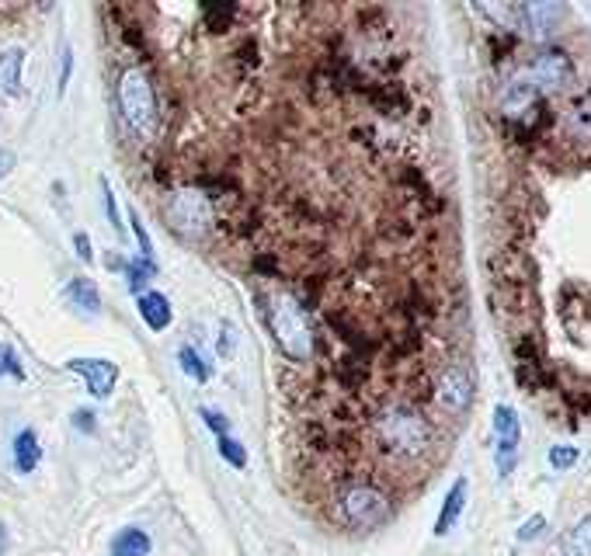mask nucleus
<instances>
[{
	"mask_svg": "<svg viewBox=\"0 0 591 556\" xmlns=\"http://www.w3.org/2000/svg\"><path fill=\"white\" fill-rule=\"evenodd\" d=\"M153 543L150 536L143 529H136V525H126L122 532H115L112 546H108V556H150Z\"/></svg>",
	"mask_w": 591,
	"mask_h": 556,
	"instance_id": "nucleus-14",
	"label": "nucleus"
},
{
	"mask_svg": "<svg viewBox=\"0 0 591 556\" xmlns=\"http://www.w3.org/2000/svg\"><path fill=\"white\" fill-rule=\"evenodd\" d=\"M167 219L181 237H202L213 226V206L199 188H181L167 206Z\"/></svg>",
	"mask_w": 591,
	"mask_h": 556,
	"instance_id": "nucleus-5",
	"label": "nucleus"
},
{
	"mask_svg": "<svg viewBox=\"0 0 591 556\" xmlns=\"http://www.w3.org/2000/svg\"><path fill=\"white\" fill-rule=\"evenodd\" d=\"M74 247H77V258L80 261H94V247L87 233H74Z\"/></svg>",
	"mask_w": 591,
	"mask_h": 556,
	"instance_id": "nucleus-29",
	"label": "nucleus"
},
{
	"mask_svg": "<svg viewBox=\"0 0 591 556\" xmlns=\"http://www.w3.org/2000/svg\"><path fill=\"white\" fill-rule=\"evenodd\" d=\"M560 553L564 556H591V515L581 518V522L567 532L564 543H560Z\"/></svg>",
	"mask_w": 591,
	"mask_h": 556,
	"instance_id": "nucleus-17",
	"label": "nucleus"
},
{
	"mask_svg": "<svg viewBox=\"0 0 591 556\" xmlns=\"http://www.w3.org/2000/svg\"><path fill=\"white\" fill-rule=\"evenodd\" d=\"M101 195H105V212H108V223H112L115 230L122 233V219H119V202H115V192H112V185H108L105 178H101Z\"/></svg>",
	"mask_w": 591,
	"mask_h": 556,
	"instance_id": "nucleus-26",
	"label": "nucleus"
},
{
	"mask_svg": "<svg viewBox=\"0 0 591 556\" xmlns=\"http://www.w3.org/2000/svg\"><path fill=\"white\" fill-rule=\"evenodd\" d=\"M393 504L376 484L369 480H345L334 494V515L345 529L352 532H372L390 518Z\"/></svg>",
	"mask_w": 591,
	"mask_h": 556,
	"instance_id": "nucleus-4",
	"label": "nucleus"
},
{
	"mask_svg": "<svg viewBox=\"0 0 591 556\" xmlns=\"http://www.w3.org/2000/svg\"><path fill=\"white\" fill-rule=\"evenodd\" d=\"M466 490H470V484H466L463 477H459L456 484L449 487V494H445V501H442L439 518H435V536H449V532L456 529L459 515H463V508H466Z\"/></svg>",
	"mask_w": 591,
	"mask_h": 556,
	"instance_id": "nucleus-11",
	"label": "nucleus"
},
{
	"mask_svg": "<svg viewBox=\"0 0 591 556\" xmlns=\"http://www.w3.org/2000/svg\"><path fill=\"white\" fill-rule=\"evenodd\" d=\"M199 417L209 424V431H213L216 438H226V435H230V421H226V414L213 411V407H199Z\"/></svg>",
	"mask_w": 591,
	"mask_h": 556,
	"instance_id": "nucleus-24",
	"label": "nucleus"
},
{
	"mask_svg": "<svg viewBox=\"0 0 591 556\" xmlns=\"http://www.w3.org/2000/svg\"><path fill=\"white\" fill-rule=\"evenodd\" d=\"M178 365H181V372L192 379V383H209V379H213V369H209L206 355L192 345H185L178 351Z\"/></svg>",
	"mask_w": 591,
	"mask_h": 556,
	"instance_id": "nucleus-16",
	"label": "nucleus"
},
{
	"mask_svg": "<svg viewBox=\"0 0 591 556\" xmlns=\"http://www.w3.org/2000/svg\"><path fill=\"white\" fill-rule=\"evenodd\" d=\"M372 435H376V445L386 452V456L397 459H421L428 449H432V424L421 411L407 404H393L386 411H379L376 424H372Z\"/></svg>",
	"mask_w": 591,
	"mask_h": 556,
	"instance_id": "nucleus-1",
	"label": "nucleus"
},
{
	"mask_svg": "<svg viewBox=\"0 0 591 556\" xmlns=\"http://www.w3.org/2000/svg\"><path fill=\"white\" fill-rule=\"evenodd\" d=\"M133 230H136V244H140V258L150 261V265H157V251H153V240L147 233V226H143V219L133 212Z\"/></svg>",
	"mask_w": 591,
	"mask_h": 556,
	"instance_id": "nucleus-23",
	"label": "nucleus"
},
{
	"mask_svg": "<svg viewBox=\"0 0 591 556\" xmlns=\"http://www.w3.org/2000/svg\"><path fill=\"white\" fill-rule=\"evenodd\" d=\"M115 98H119V112L129 133L136 139H153L160 126V105L150 73L143 67H122L115 80Z\"/></svg>",
	"mask_w": 591,
	"mask_h": 556,
	"instance_id": "nucleus-3",
	"label": "nucleus"
},
{
	"mask_svg": "<svg viewBox=\"0 0 591 556\" xmlns=\"http://www.w3.org/2000/svg\"><path fill=\"white\" fill-rule=\"evenodd\" d=\"M39 463H42V442H39V435H35L32 428H25V431H18L14 435V470L18 473H35L39 470Z\"/></svg>",
	"mask_w": 591,
	"mask_h": 556,
	"instance_id": "nucleus-12",
	"label": "nucleus"
},
{
	"mask_svg": "<svg viewBox=\"0 0 591 556\" xmlns=\"http://www.w3.org/2000/svg\"><path fill=\"white\" fill-rule=\"evenodd\" d=\"M74 424H77V431H87V435H94V424H98V417H94V411H74Z\"/></svg>",
	"mask_w": 591,
	"mask_h": 556,
	"instance_id": "nucleus-30",
	"label": "nucleus"
},
{
	"mask_svg": "<svg viewBox=\"0 0 591 556\" xmlns=\"http://www.w3.org/2000/svg\"><path fill=\"white\" fill-rule=\"evenodd\" d=\"M122 272H126V278H129V289L140 296L143 285H147L150 278L157 275V265H150V261H143V258H133V261H126V268H122Z\"/></svg>",
	"mask_w": 591,
	"mask_h": 556,
	"instance_id": "nucleus-19",
	"label": "nucleus"
},
{
	"mask_svg": "<svg viewBox=\"0 0 591 556\" xmlns=\"http://www.w3.org/2000/svg\"><path fill=\"white\" fill-rule=\"evenodd\" d=\"M216 348H220V355H223V358H230V355H233V331H226V327H223L220 345H216Z\"/></svg>",
	"mask_w": 591,
	"mask_h": 556,
	"instance_id": "nucleus-32",
	"label": "nucleus"
},
{
	"mask_svg": "<svg viewBox=\"0 0 591 556\" xmlns=\"http://www.w3.org/2000/svg\"><path fill=\"white\" fill-rule=\"evenodd\" d=\"M136 310H140V317H143V324L150 327V331H167L171 327V299L164 296V292H153V289H147V292H140L136 296Z\"/></svg>",
	"mask_w": 591,
	"mask_h": 556,
	"instance_id": "nucleus-9",
	"label": "nucleus"
},
{
	"mask_svg": "<svg viewBox=\"0 0 591 556\" xmlns=\"http://www.w3.org/2000/svg\"><path fill=\"white\" fill-rule=\"evenodd\" d=\"M543 529H546V518L543 515H532L529 522L518 529V539H522V543H529V539H536V532H543Z\"/></svg>",
	"mask_w": 591,
	"mask_h": 556,
	"instance_id": "nucleus-27",
	"label": "nucleus"
},
{
	"mask_svg": "<svg viewBox=\"0 0 591 556\" xmlns=\"http://www.w3.org/2000/svg\"><path fill=\"white\" fill-rule=\"evenodd\" d=\"M494 435L498 442H518V414L512 407H494Z\"/></svg>",
	"mask_w": 591,
	"mask_h": 556,
	"instance_id": "nucleus-18",
	"label": "nucleus"
},
{
	"mask_svg": "<svg viewBox=\"0 0 591 556\" xmlns=\"http://www.w3.org/2000/svg\"><path fill=\"white\" fill-rule=\"evenodd\" d=\"M67 372H74L77 379H84L87 390H91L94 400H108L119 383V369L108 358H70Z\"/></svg>",
	"mask_w": 591,
	"mask_h": 556,
	"instance_id": "nucleus-6",
	"label": "nucleus"
},
{
	"mask_svg": "<svg viewBox=\"0 0 591 556\" xmlns=\"http://www.w3.org/2000/svg\"><path fill=\"white\" fill-rule=\"evenodd\" d=\"M4 376H11V379H18V383H21V379H25V369H21L14 348L0 341V379H4Z\"/></svg>",
	"mask_w": 591,
	"mask_h": 556,
	"instance_id": "nucleus-22",
	"label": "nucleus"
},
{
	"mask_svg": "<svg viewBox=\"0 0 591 556\" xmlns=\"http://www.w3.org/2000/svg\"><path fill=\"white\" fill-rule=\"evenodd\" d=\"M67 303L74 306V310L80 313H101V292H98V285L91 282V278H84V275H77V278H70V285H67Z\"/></svg>",
	"mask_w": 591,
	"mask_h": 556,
	"instance_id": "nucleus-13",
	"label": "nucleus"
},
{
	"mask_svg": "<svg viewBox=\"0 0 591 556\" xmlns=\"http://www.w3.org/2000/svg\"><path fill=\"white\" fill-rule=\"evenodd\" d=\"M525 14L532 18V25H536V32H543V28H550L553 21L564 14V7L560 4H525Z\"/></svg>",
	"mask_w": 591,
	"mask_h": 556,
	"instance_id": "nucleus-20",
	"label": "nucleus"
},
{
	"mask_svg": "<svg viewBox=\"0 0 591 556\" xmlns=\"http://www.w3.org/2000/svg\"><path fill=\"white\" fill-rule=\"evenodd\" d=\"M435 397H439V404L449 414L466 411V407H470V400H473V376H470V369H466V365H449V369H442Z\"/></svg>",
	"mask_w": 591,
	"mask_h": 556,
	"instance_id": "nucleus-7",
	"label": "nucleus"
},
{
	"mask_svg": "<svg viewBox=\"0 0 591 556\" xmlns=\"http://www.w3.org/2000/svg\"><path fill=\"white\" fill-rule=\"evenodd\" d=\"M532 80L539 87H564L571 80V60L560 49H546L543 56L532 60Z\"/></svg>",
	"mask_w": 591,
	"mask_h": 556,
	"instance_id": "nucleus-8",
	"label": "nucleus"
},
{
	"mask_svg": "<svg viewBox=\"0 0 591 556\" xmlns=\"http://www.w3.org/2000/svg\"><path fill=\"white\" fill-rule=\"evenodd\" d=\"M574 463H578V449H574V445H557V449L550 452L553 470H571Z\"/></svg>",
	"mask_w": 591,
	"mask_h": 556,
	"instance_id": "nucleus-25",
	"label": "nucleus"
},
{
	"mask_svg": "<svg viewBox=\"0 0 591 556\" xmlns=\"http://www.w3.org/2000/svg\"><path fill=\"white\" fill-rule=\"evenodd\" d=\"M261 310H265V324L272 331L275 345L282 348V355L293 362H306L313 351V334H310V317L306 306L299 303L293 292H275V296H258Z\"/></svg>",
	"mask_w": 591,
	"mask_h": 556,
	"instance_id": "nucleus-2",
	"label": "nucleus"
},
{
	"mask_svg": "<svg viewBox=\"0 0 591 556\" xmlns=\"http://www.w3.org/2000/svg\"><path fill=\"white\" fill-rule=\"evenodd\" d=\"M202 25H206L209 35H226V28L237 18V4H226V0H202Z\"/></svg>",
	"mask_w": 591,
	"mask_h": 556,
	"instance_id": "nucleus-15",
	"label": "nucleus"
},
{
	"mask_svg": "<svg viewBox=\"0 0 591 556\" xmlns=\"http://www.w3.org/2000/svg\"><path fill=\"white\" fill-rule=\"evenodd\" d=\"M7 550V529H4V522H0V556H4Z\"/></svg>",
	"mask_w": 591,
	"mask_h": 556,
	"instance_id": "nucleus-33",
	"label": "nucleus"
},
{
	"mask_svg": "<svg viewBox=\"0 0 591 556\" xmlns=\"http://www.w3.org/2000/svg\"><path fill=\"white\" fill-rule=\"evenodd\" d=\"M21 70H25V49L7 46L4 53H0V98H18Z\"/></svg>",
	"mask_w": 591,
	"mask_h": 556,
	"instance_id": "nucleus-10",
	"label": "nucleus"
},
{
	"mask_svg": "<svg viewBox=\"0 0 591 556\" xmlns=\"http://www.w3.org/2000/svg\"><path fill=\"white\" fill-rule=\"evenodd\" d=\"M14 164H18V157H14L11 150H4V146H0V178H7V174L14 171Z\"/></svg>",
	"mask_w": 591,
	"mask_h": 556,
	"instance_id": "nucleus-31",
	"label": "nucleus"
},
{
	"mask_svg": "<svg viewBox=\"0 0 591 556\" xmlns=\"http://www.w3.org/2000/svg\"><path fill=\"white\" fill-rule=\"evenodd\" d=\"M70 73H74V53H70V46L63 49V73H60V87H56V94L63 98V91H67V80Z\"/></svg>",
	"mask_w": 591,
	"mask_h": 556,
	"instance_id": "nucleus-28",
	"label": "nucleus"
},
{
	"mask_svg": "<svg viewBox=\"0 0 591 556\" xmlns=\"http://www.w3.org/2000/svg\"><path fill=\"white\" fill-rule=\"evenodd\" d=\"M216 442H220V456L226 459V463H230L233 470H244V466H247V449H244V445H240L237 438H230V435L216 438Z\"/></svg>",
	"mask_w": 591,
	"mask_h": 556,
	"instance_id": "nucleus-21",
	"label": "nucleus"
}]
</instances>
